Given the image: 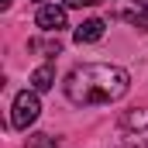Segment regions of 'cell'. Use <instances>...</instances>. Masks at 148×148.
Here are the masks:
<instances>
[{
	"label": "cell",
	"mask_w": 148,
	"mask_h": 148,
	"mask_svg": "<svg viewBox=\"0 0 148 148\" xmlns=\"http://www.w3.org/2000/svg\"><path fill=\"white\" fill-rule=\"evenodd\" d=\"M127 86H131V76L110 62H83L66 76V97L76 107L114 103L127 93Z\"/></svg>",
	"instance_id": "1"
},
{
	"label": "cell",
	"mask_w": 148,
	"mask_h": 148,
	"mask_svg": "<svg viewBox=\"0 0 148 148\" xmlns=\"http://www.w3.org/2000/svg\"><path fill=\"white\" fill-rule=\"evenodd\" d=\"M38 114H41L38 93H35V90H21V93L14 97V110H10V127H17V131H28V127H31V124L38 121Z\"/></svg>",
	"instance_id": "2"
},
{
	"label": "cell",
	"mask_w": 148,
	"mask_h": 148,
	"mask_svg": "<svg viewBox=\"0 0 148 148\" xmlns=\"http://www.w3.org/2000/svg\"><path fill=\"white\" fill-rule=\"evenodd\" d=\"M38 28L41 31H48V35H59L62 28H66V7H55V3H41L35 14Z\"/></svg>",
	"instance_id": "3"
},
{
	"label": "cell",
	"mask_w": 148,
	"mask_h": 148,
	"mask_svg": "<svg viewBox=\"0 0 148 148\" xmlns=\"http://www.w3.org/2000/svg\"><path fill=\"white\" fill-rule=\"evenodd\" d=\"M107 31V24L100 21V17H90V21H83L79 28H76V41L79 45H93V41H100Z\"/></svg>",
	"instance_id": "4"
},
{
	"label": "cell",
	"mask_w": 148,
	"mask_h": 148,
	"mask_svg": "<svg viewBox=\"0 0 148 148\" xmlns=\"http://www.w3.org/2000/svg\"><path fill=\"white\" fill-rule=\"evenodd\" d=\"M55 86V62H41L35 73H31V90L35 93H45Z\"/></svg>",
	"instance_id": "5"
},
{
	"label": "cell",
	"mask_w": 148,
	"mask_h": 148,
	"mask_svg": "<svg viewBox=\"0 0 148 148\" xmlns=\"http://www.w3.org/2000/svg\"><path fill=\"white\" fill-rule=\"evenodd\" d=\"M121 124H124L127 131H145L148 127V110H127L121 117Z\"/></svg>",
	"instance_id": "6"
},
{
	"label": "cell",
	"mask_w": 148,
	"mask_h": 148,
	"mask_svg": "<svg viewBox=\"0 0 148 148\" xmlns=\"http://www.w3.org/2000/svg\"><path fill=\"white\" fill-rule=\"evenodd\" d=\"M28 148H59V141L52 134H31L28 138Z\"/></svg>",
	"instance_id": "7"
},
{
	"label": "cell",
	"mask_w": 148,
	"mask_h": 148,
	"mask_svg": "<svg viewBox=\"0 0 148 148\" xmlns=\"http://www.w3.org/2000/svg\"><path fill=\"white\" fill-rule=\"evenodd\" d=\"M124 17H127V21H131L134 28L148 31V10H145V7H138V10H131V14H124Z\"/></svg>",
	"instance_id": "8"
},
{
	"label": "cell",
	"mask_w": 148,
	"mask_h": 148,
	"mask_svg": "<svg viewBox=\"0 0 148 148\" xmlns=\"http://www.w3.org/2000/svg\"><path fill=\"white\" fill-rule=\"evenodd\" d=\"M62 3H66V7H93L97 0H62Z\"/></svg>",
	"instance_id": "9"
},
{
	"label": "cell",
	"mask_w": 148,
	"mask_h": 148,
	"mask_svg": "<svg viewBox=\"0 0 148 148\" xmlns=\"http://www.w3.org/2000/svg\"><path fill=\"white\" fill-rule=\"evenodd\" d=\"M134 3H138V7H148V0H134Z\"/></svg>",
	"instance_id": "10"
}]
</instances>
